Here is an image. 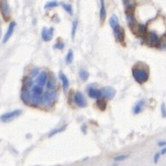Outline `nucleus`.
I'll list each match as a JSON object with an SVG mask.
<instances>
[{
  "mask_svg": "<svg viewBox=\"0 0 166 166\" xmlns=\"http://www.w3.org/2000/svg\"><path fill=\"white\" fill-rule=\"evenodd\" d=\"M133 76L134 80H135L137 83L142 84H144V83H145V82L148 80V78H149V73H148L147 71H145V70L142 69V68H140V67H138V68H137V67H133Z\"/></svg>",
  "mask_w": 166,
  "mask_h": 166,
  "instance_id": "1",
  "label": "nucleus"
},
{
  "mask_svg": "<svg viewBox=\"0 0 166 166\" xmlns=\"http://www.w3.org/2000/svg\"><path fill=\"white\" fill-rule=\"evenodd\" d=\"M58 94L56 91L54 90H47L43 94V99H44V105L47 108H51L57 101Z\"/></svg>",
  "mask_w": 166,
  "mask_h": 166,
  "instance_id": "2",
  "label": "nucleus"
},
{
  "mask_svg": "<svg viewBox=\"0 0 166 166\" xmlns=\"http://www.w3.org/2000/svg\"><path fill=\"white\" fill-rule=\"evenodd\" d=\"M22 114V111L21 109H15L12 110L11 112H7L4 114H2L0 116V121L4 123L6 122H10L11 121H13L14 119L17 118L18 116H20Z\"/></svg>",
  "mask_w": 166,
  "mask_h": 166,
  "instance_id": "3",
  "label": "nucleus"
},
{
  "mask_svg": "<svg viewBox=\"0 0 166 166\" xmlns=\"http://www.w3.org/2000/svg\"><path fill=\"white\" fill-rule=\"evenodd\" d=\"M74 102L80 108H84L87 105V101L85 99L84 96L83 95L82 92L77 91L74 95Z\"/></svg>",
  "mask_w": 166,
  "mask_h": 166,
  "instance_id": "4",
  "label": "nucleus"
},
{
  "mask_svg": "<svg viewBox=\"0 0 166 166\" xmlns=\"http://www.w3.org/2000/svg\"><path fill=\"white\" fill-rule=\"evenodd\" d=\"M145 42H146V44L151 46V47H154L159 42V38L157 34L154 32H151L148 34H146Z\"/></svg>",
  "mask_w": 166,
  "mask_h": 166,
  "instance_id": "5",
  "label": "nucleus"
},
{
  "mask_svg": "<svg viewBox=\"0 0 166 166\" xmlns=\"http://www.w3.org/2000/svg\"><path fill=\"white\" fill-rule=\"evenodd\" d=\"M101 90L102 92V97H104L105 98L109 100H112L116 95L115 89L110 86H106V87L102 89Z\"/></svg>",
  "mask_w": 166,
  "mask_h": 166,
  "instance_id": "6",
  "label": "nucleus"
},
{
  "mask_svg": "<svg viewBox=\"0 0 166 166\" xmlns=\"http://www.w3.org/2000/svg\"><path fill=\"white\" fill-rule=\"evenodd\" d=\"M131 29H133V33L136 34L139 36H144L146 34V27L143 24H136L134 23L133 25L130 26Z\"/></svg>",
  "mask_w": 166,
  "mask_h": 166,
  "instance_id": "7",
  "label": "nucleus"
},
{
  "mask_svg": "<svg viewBox=\"0 0 166 166\" xmlns=\"http://www.w3.org/2000/svg\"><path fill=\"white\" fill-rule=\"evenodd\" d=\"M47 80H48V73H47V72L42 71V72H41L40 74L37 76L35 83H36V84H38V85L44 87L45 85L47 84Z\"/></svg>",
  "mask_w": 166,
  "mask_h": 166,
  "instance_id": "8",
  "label": "nucleus"
},
{
  "mask_svg": "<svg viewBox=\"0 0 166 166\" xmlns=\"http://www.w3.org/2000/svg\"><path fill=\"white\" fill-rule=\"evenodd\" d=\"M54 28L51 27L49 29H47V28H43L42 31V38L44 42H49L53 39V36H54Z\"/></svg>",
  "mask_w": 166,
  "mask_h": 166,
  "instance_id": "9",
  "label": "nucleus"
},
{
  "mask_svg": "<svg viewBox=\"0 0 166 166\" xmlns=\"http://www.w3.org/2000/svg\"><path fill=\"white\" fill-rule=\"evenodd\" d=\"M21 99L26 104H32V95H31V91H29V89H22V92H21Z\"/></svg>",
  "mask_w": 166,
  "mask_h": 166,
  "instance_id": "10",
  "label": "nucleus"
},
{
  "mask_svg": "<svg viewBox=\"0 0 166 166\" xmlns=\"http://www.w3.org/2000/svg\"><path fill=\"white\" fill-rule=\"evenodd\" d=\"M114 34V37H115V40L121 43H123L124 41H125V30L124 29L122 28L121 26L117 27L115 29L113 30Z\"/></svg>",
  "mask_w": 166,
  "mask_h": 166,
  "instance_id": "11",
  "label": "nucleus"
},
{
  "mask_svg": "<svg viewBox=\"0 0 166 166\" xmlns=\"http://www.w3.org/2000/svg\"><path fill=\"white\" fill-rule=\"evenodd\" d=\"M0 10L3 17L7 20L9 18V15H10V11H9V4L7 3L6 0H1L0 2Z\"/></svg>",
  "mask_w": 166,
  "mask_h": 166,
  "instance_id": "12",
  "label": "nucleus"
},
{
  "mask_svg": "<svg viewBox=\"0 0 166 166\" xmlns=\"http://www.w3.org/2000/svg\"><path fill=\"white\" fill-rule=\"evenodd\" d=\"M123 1V4L126 8V13L127 15H130L133 14L134 7L136 5V2L135 0H122Z\"/></svg>",
  "mask_w": 166,
  "mask_h": 166,
  "instance_id": "13",
  "label": "nucleus"
},
{
  "mask_svg": "<svg viewBox=\"0 0 166 166\" xmlns=\"http://www.w3.org/2000/svg\"><path fill=\"white\" fill-rule=\"evenodd\" d=\"M16 25V23L15 22H11V23H10V25H9V27H8V29H7L6 33L4 34V39H3V42H4V43H6V42L10 40L11 35L14 33Z\"/></svg>",
  "mask_w": 166,
  "mask_h": 166,
  "instance_id": "14",
  "label": "nucleus"
},
{
  "mask_svg": "<svg viewBox=\"0 0 166 166\" xmlns=\"http://www.w3.org/2000/svg\"><path fill=\"white\" fill-rule=\"evenodd\" d=\"M88 95L89 97L94 98V99H99L102 97V92L101 89H97L90 88L88 90Z\"/></svg>",
  "mask_w": 166,
  "mask_h": 166,
  "instance_id": "15",
  "label": "nucleus"
},
{
  "mask_svg": "<svg viewBox=\"0 0 166 166\" xmlns=\"http://www.w3.org/2000/svg\"><path fill=\"white\" fill-rule=\"evenodd\" d=\"M43 87L42 86H40L38 84H35V85H34L33 88L31 89V95H32V97H41V96H43Z\"/></svg>",
  "mask_w": 166,
  "mask_h": 166,
  "instance_id": "16",
  "label": "nucleus"
},
{
  "mask_svg": "<svg viewBox=\"0 0 166 166\" xmlns=\"http://www.w3.org/2000/svg\"><path fill=\"white\" fill-rule=\"evenodd\" d=\"M34 85V81L33 78L29 76L26 78H24V80H23V88L22 89H30L33 88Z\"/></svg>",
  "mask_w": 166,
  "mask_h": 166,
  "instance_id": "17",
  "label": "nucleus"
},
{
  "mask_svg": "<svg viewBox=\"0 0 166 166\" xmlns=\"http://www.w3.org/2000/svg\"><path fill=\"white\" fill-rule=\"evenodd\" d=\"M59 78H60V80H61V83H62L63 89H64L65 90H67V89H68V87H69V84H70L69 79H68V78H67V76H66V74H65V73H63L62 72H59Z\"/></svg>",
  "mask_w": 166,
  "mask_h": 166,
  "instance_id": "18",
  "label": "nucleus"
},
{
  "mask_svg": "<svg viewBox=\"0 0 166 166\" xmlns=\"http://www.w3.org/2000/svg\"><path fill=\"white\" fill-rule=\"evenodd\" d=\"M100 19L101 22H103L106 19V7L104 0H101V8H100Z\"/></svg>",
  "mask_w": 166,
  "mask_h": 166,
  "instance_id": "19",
  "label": "nucleus"
},
{
  "mask_svg": "<svg viewBox=\"0 0 166 166\" xmlns=\"http://www.w3.org/2000/svg\"><path fill=\"white\" fill-rule=\"evenodd\" d=\"M109 25L111 26V28H112L113 30L115 29L117 27L120 26L119 25V19H118V17L115 15H113L110 18H109Z\"/></svg>",
  "mask_w": 166,
  "mask_h": 166,
  "instance_id": "20",
  "label": "nucleus"
},
{
  "mask_svg": "<svg viewBox=\"0 0 166 166\" xmlns=\"http://www.w3.org/2000/svg\"><path fill=\"white\" fill-rule=\"evenodd\" d=\"M144 104H145L144 100H141V101H140L139 102H137L136 105H135L134 108H133V113H134L135 114H140V113L142 111V109H143Z\"/></svg>",
  "mask_w": 166,
  "mask_h": 166,
  "instance_id": "21",
  "label": "nucleus"
},
{
  "mask_svg": "<svg viewBox=\"0 0 166 166\" xmlns=\"http://www.w3.org/2000/svg\"><path fill=\"white\" fill-rule=\"evenodd\" d=\"M97 108L99 109L100 110L104 111L107 108V102H106L105 100L102 99L101 97V98L97 99Z\"/></svg>",
  "mask_w": 166,
  "mask_h": 166,
  "instance_id": "22",
  "label": "nucleus"
},
{
  "mask_svg": "<svg viewBox=\"0 0 166 166\" xmlns=\"http://www.w3.org/2000/svg\"><path fill=\"white\" fill-rule=\"evenodd\" d=\"M46 86H47V90H54L55 89V79L54 77H52L47 80Z\"/></svg>",
  "mask_w": 166,
  "mask_h": 166,
  "instance_id": "23",
  "label": "nucleus"
},
{
  "mask_svg": "<svg viewBox=\"0 0 166 166\" xmlns=\"http://www.w3.org/2000/svg\"><path fill=\"white\" fill-rule=\"evenodd\" d=\"M79 77H80V78H81L83 81H87L89 77V73L86 70L81 69V70L79 71Z\"/></svg>",
  "mask_w": 166,
  "mask_h": 166,
  "instance_id": "24",
  "label": "nucleus"
},
{
  "mask_svg": "<svg viewBox=\"0 0 166 166\" xmlns=\"http://www.w3.org/2000/svg\"><path fill=\"white\" fill-rule=\"evenodd\" d=\"M73 58H74V55H73V51H72V49L68 50L67 57H66V62H67V65L71 64V63L73 61Z\"/></svg>",
  "mask_w": 166,
  "mask_h": 166,
  "instance_id": "25",
  "label": "nucleus"
},
{
  "mask_svg": "<svg viewBox=\"0 0 166 166\" xmlns=\"http://www.w3.org/2000/svg\"><path fill=\"white\" fill-rule=\"evenodd\" d=\"M67 128V126H64V127H59V128H57V129H54L53 131H51L50 133L48 134V137L49 138H51V137H53V136H54L56 135L57 133H61V132H63L65 129Z\"/></svg>",
  "mask_w": 166,
  "mask_h": 166,
  "instance_id": "26",
  "label": "nucleus"
},
{
  "mask_svg": "<svg viewBox=\"0 0 166 166\" xmlns=\"http://www.w3.org/2000/svg\"><path fill=\"white\" fill-rule=\"evenodd\" d=\"M59 5V3L56 1H49L45 4V9H50V8H54Z\"/></svg>",
  "mask_w": 166,
  "mask_h": 166,
  "instance_id": "27",
  "label": "nucleus"
},
{
  "mask_svg": "<svg viewBox=\"0 0 166 166\" xmlns=\"http://www.w3.org/2000/svg\"><path fill=\"white\" fill-rule=\"evenodd\" d=\"M128 157H129V154L117 156V157H114V162H122V161L126 160V159L128 158Z\"/></svg>",
  "mask_w": 166,
  "mask_h": 166,
  "instance_id": "28",
  "label": "nucleus"
},
{
  "mask_svg": "<svg viewBox=\"0 0 166 166\" xmlns=\"http://www.w3.org/2000/svg\"><path fill=\"white\" fill-rule=\"evenodd\" d=\"M62 7H63V9H64L65 11H67V13H69L70 15H72L73 11H72V6H71L70 4L64 3V4H62Z\"/></svg>",
  "mask_w": 166,
  "mask_h": 166,
  "instance_id": "29",
  "label": "nucleus"
},
{
  "mask_svg": "<svg viewBox=\"0 0 166 166\" xmlns=\"http://www.w3.org/2000/svg\"><path fill=\"white\" fill-rule=\"evenodd\" d=\"M40 74V71H39V69L38 68H33L32 70H31V72H30V74H29V76L31 77V78H37V76Z\"/></svg>",
  "mask_w": 166,
  "mask_h": 166,
  "instance_id": "30",
  "label": "nucleus"
},
{
  "mask_svg": "<svg viewBox=\"0 0 166 166\" xmlns=\"http://www.w3.org/2000/svg\"><path fill=\"white\" fill-rule=\"evenodd\" d=\"M77 28H78V22L74 21L73 23H72V38H74V36H75Z\"/></svg>",
  "mask_w": 166,
  "mask_h": 166,
  "instance_id": "31",
  "label": "nucleus"
},
{
  "mask_svg": "<svg viewBox=\"0 0 166 166\" xmlns=\"http://www.w3.org/2000/svg\"><path fill=\"white\" fill-rule=\"evenodd\" d=\"M161 153L160 152H156L154 154V157H153V162L154 164H157L160 160V157H161Z\"/></svg>",
  "mask_w": 166,
  "mask_h": 166,
  "instance_id": "32",
  "label": "nucleus"
},
{
  "mask_svg": "<svg viewBox=\"0 0 166 166\" xmlns=\"http://www.w3.org/2000/svg\"><path fill=\"white\" fill-rule=\"evenodd\" d=\"M64 47H65V45H64V43H63L62 42H57V43L54 46V48L59 49V50L63 49V48H64Z\"/></svg>",
  "mask_w": 166,
  "mask_h": 166,
  "instance_id": "33",
  "label": "nucleus"
},
{
  "mask_svg": "<svg viewBox=\"0 0 166 166\" xmlns=\"http://www.w3.org/2000/svg\"><path fill=\"white\" fill-rule=\"evenodd\" d=\"M161 113H162L163 117H166V106L164 102L161 105Z\"/></svg>",
  "mask_w": 166,
  "mask_h": 166,
  "instance_id": "34",
  "label": "nucleus"
},
{
  "mask_svg": "<svg viewBox=\"0 0 166 166\" xmlns=\"http://www.w3.org/2000/svg\"><path fill=\"white\" fill-rule=\"evenodd\" d=\"M158 47L161 48V49H166V40H163L161 41L160 42H158Z\"/></svg>",
  "mask_w": 166,
  "mask_h": 166,
  "instance_id": "35",
  "label": "nucleus"
},
{
  "mask_svg": "<svg viewBox=\"0 0 166 166\" xmlns=\"http://www.w3.org/2000/svg\"><path fill=\"white\" fill-rule=\"evenodd\" d=\"M157 145L160 146V147H165V146H166V141L165 140H160L157 143Z\"/></svg>",
  "mask_w": 166,
  "mask_h": 166,
  "instance_id": "36",
  "label": "nucleus"
},
{
  "mask_svg": "<svg viewBox=\"0 0 166 166\" xmlns=\"http://www.w3.org/2000/svg\"><path fill=\"white\" fill-rule=\"evenodd\" d=\"M160 153H161V155H165L166 154V146H165L161 151H160Z\"/></svg>",
  "mask_w": 166,
  "mask_h": 166,
  "instance_id": "37",
  "label": "nucleus"
},
{
  "mask_svg": "<svg viewBox=\"0 0 166 166\" xmlns=\"http://www.w3.org/2000/svg\"><path fill=\"white\" fill-rule=\"evenodd\" d=\"M118 165H117V164H115V165H113V166H118Z\"/></svg>",
  "mask_w": 166,
  "mask_h": 166,
  "instance_id": "38",
  "label": "nucleus"
},
{
  "mask_svg": "<svg viewBox=\"0 0 166 166\" xmlns=\"http://www.w3.org/2000/svg\"><path fill=\"white\" fill-rule=\"evenodd\" d=\"M0 34H1V30H0Z\"/></svg>",
  "mask_w": 166,
  "mask_h": 166,
  "instance_id": "39",
  "label": "nucleus"
}]
</instances>
